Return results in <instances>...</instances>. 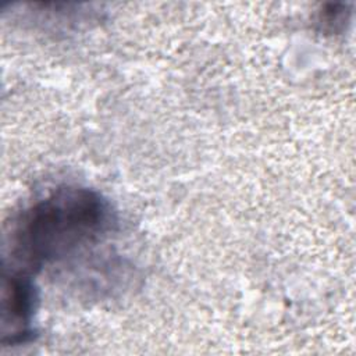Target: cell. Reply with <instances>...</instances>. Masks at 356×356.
<instances>
[{
	"mask_svg": "<svg viewBox=\"0 0 356 356\" xmlns=\"http://www.w3.org/2000/svg\"><path fill=\"white\" fill-rule=\"evenodd\" d=\"M114 224L111 206L100 193L61 186L18 216L8 236L10 256L36 270L96 245Z\"/></svg>",
	"mask_w": 356,
	"mask_h": 356,
	"instance_id": "obj_1",
	"label": "cell"
},
{
	"mask_svg": "<svg viewBox=\"0 0 356 356\" xmlns=\"http://www.w3.org/2000/svg\"><path fill=\"white\" fill-rule=\"evenodd\" d=\"M36 300V291L29 277L21 271H6L1 293L3 343L14 346L32 337Z\"/></svg>",
	"mask_w": 356,
	"mask_h": 356,
	"instance_id": "obj_2",
	"label": "cell"
},
{
	"mask_svg": "<svg viewBox=\"0 0 356 356\" xmlns=\"http://www.w3.org/2000/svg\"><path fill=\"white\" fill-rule=\"evenodd\" d=\"M348 13L349 11L345 4H327L318 14V22L325 31L334 32L338 31L339 26H343V22L348 19Z\"/></svg>",
	"mask_w": 356,
	"mask_h": 356,
	"instance_id": "obj_3",
	"label": "cell"
}]
</instances>
